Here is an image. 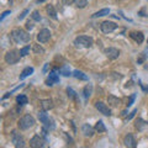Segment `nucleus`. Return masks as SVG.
I'll list each match as a JSON object with an SVG mask.
<instances>
[{
    "label": "nucleus",
    "mask_w": 148,
    "mask_h": 148,
    "mask_svg": "<svg viewBox=\"0 0 148 148\" xmlns=\"http://www.w3.org/2000/svg\"><path fill=\"white\" fill-rule=\"evenodd\" d=\"M10 38L14 43H26L31 40V36L21 29H14L10 34Z\"/></svg>",
    "instance_id": "obj_1"
},
{
    "label": "nucleus",
    "mask_w": 148,
    "mask_h": 148,
    "mask_svg": "<svg viewBox=\"0 0 148 148\" xmlns=\"http://www.w3.org/2000/svg\"><path fill=\"white\" fill-rule=\"evenodd\" d=\"M35 123H36V121H35V119L32 117L31 115H25V116H22L20 119L17 126H18V128H20V130L25 131V130H29L32 126H35Z\"/></svg>",
    "instance_id": "obj_2"
},
{
    "label": "nucleus",
    "mask_w": 148,
    "mask_h": 148,
    "mask_svg": "<svg viewBox=\"0 0 148 148\" xmlns=\"http://www.w3.org/2000/svg\"><path fill=\"white\" fill-rule=\"evenodd\" d=\"M92 43H94V41H92V38L89 36H79L74 40V45H75L77 47L90 48L92 46Z\"/></svg>",
    "instance_id": "obj_3"
},
{
    "label": "nucleus",
    "mask_w": 148,
    "mask_h": 148,
    "mask_svg": "<svg viewBox=\"0 0 148 148\" xmlns=\"http://www.w3.org/2000/svg\"><path fill=\"white\" fill-rule=\"evenodd\" d=\"M38 120L42 123H45V127L46 128H49V130H53L54 128V122H53V120L51 119L47 114H46V111L42 110V111H40L38 112Z\"/></svg>",
    "instance_id": "obj_4"
},
{
    "label": "nucleus",
    "mask_w": 148,
    "mask_h": 148,
    "mask_svg": "<svg viewBox=\"0 0 148 148\" xmlns=\"http://www.w3.org/2000/svg\"><path fill=\"white\" fill-rule=\"evenodd\" d=\"M20 58H21L20 51H16V49L9 51V52L5 54V62L8 64H15L20 61Z\"/></svg>",
    "instance_id": "obj_5"
},
{
    "label": "nucleus",
    "mask_w": 148,
    "mask_h": 148,
    "mask_svg": "<svg viewBox=\"0 0 148 148\" xmlns=\"http://www.w3.org/2000/svg\"><path fill=\"white\" fill-rule=\"evenodd\" d=\"M11 142L14 143V146L16 148H22V147L26 146L24 137H22L21 133H18V131H16V130L11 132Z\"/></svg>",
    "instance_id": "obj_6"
},
{
    "label": "nucleus",
    "mask_w": 148,
    "mask_h": 148,
    "mask_svg": "<svg viewBox=\"0 0 148 148\" xmlns=\"http://www.w3.org/2000/svg\"><path fill=\"white\" fill-rule=\"evenodd\" d=\"M46 143H47V141H46L45 136H40V135H36L34 136L30 140V146L34 147V148H41V147H45Z\"/></svg>",
    "instance_id": "obj_7"
},
{
    "label": "nucleus",
    "mask_w": 148,
    "mask_h": 148,
    "mask_svg": "<svg viewBox=\"0 0 148 148\" xmlns=\"http://www.w3.org/2000/svg\"><path fill=\"white\" fill-rule=\"evenodd\" d=\"M100 29L104 34H111L112 31H115L117 29V25L112 21H104L103 24L100 25Z\"/></svg>",
    "instance_id": "obj_8"
},
{
    "label": "nucleus",
    "mask_w": 148,
    "mask_h": 148,
    "mask_svg": "<svg viewBox=\"0 0 148 148\" xmlns=\"http://www.w3.org/2000/svg\"><path fill=\"white\" fill-rule=\"evenodd\" d=\"M95 108L96 110H99V112H101L105 116H111V110L106 104H104L103 101H96L95 103Z\"/></svg>",
    "instance_id": "obj_9"
},
{
    "label": "nucleus",
    "mask_w": 148,
    "mask_h": 148,
    "mask_svg": "<svg viewBox=\"0 0 148 148\" xmlns=\"http://www.w3.org/2000/svg\"><path fill=\"white\" fill-rule=\"evenodd\" d=\"M51 38V31L48 29H42L37 34V41L41 43H45Z\"/></svg>",
    "instance_id": "obj_10"
},
{
    "label": "nucleus",
    "mask_w": 148,
    "mask_h": 148,
    "mask_svg": "<svg viewBox=\"0 0 148 148\" xmlns=\"http://www.w3.org/2000/svg\"><path fill=\"white\" fill-rule=\"evenodd\" d=\"M105 56L109 59H116L120 56V51L117 48H115V47H109V48L105 49Z\"/></svg>",
    "instance_id": "obj_11"
},
{
    "label": "nucleus",
    "mask_w": 148,
    "mask_h": 148,
    "mask_svg": "<svg viewBox=\"0 0 148 148\" xmlns=\"http://www.w3.org/2000/svg\"><path fill=\"white\" fill-rule=\"evenodd\" d=\"M123 143H125V146L128 147V148H136V146H137L135 137H133V135H131V133H128V135L125 136Z\"/></svg>",
    "instance_id": "obj_12"
},
{
    "label": "nucleus",
    "mask_w": 148,
    "mask_h": 148,
    "mask_svg": "<svg viewBox=\"0 0 148 148\" xmlns=\"http://www.w3.org/2000/svg\"><path fill=\"white\" fill-rule=\"evenodd\" d=\"M58 82H59V77L57 75V74H56V72H51L48 79L46 80V84L49 85V86H52V85H54V84H57Z\"/></svg>",
    "instance_id": "obj_13"
},
{
    "label": "nucleus",
    "mask_w": 148,
    "mask_h": 148,
    "mask_svg": "<svg viewBox=\"0 0 148 148\" xmlns=\"http://www.w3.org/2000/svg\"><path fill=\"white\" fill-rule=\"evenodd\" d=\"M82 131H83V133H84V136L91 137L92 135H94V132L96 131V130L92 128L89 123H84V125H83V127H82Z\"/></svg>",
    "instance_id": "obj_14"
},
{
    "label": "nucleus",
    "mask_w": 148,
    "mask_h": 148,
    "mask_svg": "<svg viewBox=\"0 0 148 148\" xmlns=\"http://www.w3.org/2000/svg\"><path fill=\"white\" fill-rule=\"evenodd\" d=\"M108 103H109L110 106H112V108H117V106L121 104V99H119L114 95H109L108 96Z\"/></svg>",
    "instance_id": "obj_15"
},
{
    "label": "nucleus",
    "mask_w": 148,
    "mask_h": 148,
    "mask_svg": "<svg viewBox=\"0 0 148 148\" xmlns=\"http://www.w3.org/2000/svg\"><path fill=\"white\" fill-rule=\"evenodd\" d=\"M130 36H131L137 43H142L143 40H145V37H143L142 32H131V34H130Z\"/></svg>",
    "instance_id": "obj_16"
},
{
    "label": "nucleus",
    "mask_w": 148,
    "mask_h": 148,
    "mask_svg": "<svg viewBox=\"0 0 148 148\" xmlns=\"http://www.w3.org/2000/svg\"><path fill=\"white\" fill-rule=\"evenodd\" d=\"M135 126H136V128L138 130V131H143V130H145L146 127H148V122L143 121L142 119H137V120H136Z\"/></svg>",
    "instance_id": "obj_17"
},
{
    "label": "nucleus",
    "mask_w": 148,
    "mask_h": 148,
    "mask_svg": "<svg viewBox=\"0 0 148 148\" xmlns=\"http://www.w3.org/2000/svg\"><path fill=\"white\" fill-rule=\"evenodd\" d=\"M41 108H42V110H45V111L52 109V108H53V101L49 100V99L42 100V101H41Z\"/></svg>",
    "instance_id": "obj_18"
},
{
    "label": "nucleus",
    "mask_w": 148,
    "mask_h": 148,
    "mask_svg": "<svg viewBox=\"0 0 148 148\" xmlns=\"http://www.w3.org/2000/svg\"><path fill=\"white\" fill-rule=\"evenodd\" d=\"M32 73H34V68H32V67H27V68H25L24 71L21 72V74H20V80L25 79V78H27L29 75H31Z\"/></svg>",
    "instance_id": "obj_19"
},
{
    "label": "nucleus",
    "mask_w": 148,
    "mask_h": 148,
    "mask_svg": "<svg viewBox=\"0 0 148 148\" xmlns=\"http://www.w3.org/2000/svg\"><path fill=\"white\" fill-rule=\"evenodd\" d=\"M46 10H47V14L53 18V20H57V12H56V9L53 5H47Z\"/></svg>",
    "instance_id": "obj_20"
},
{
    "label": "nucleus",
    "mask_w": 148,
    "mask_h": 148,
    "mask_svg": "<svg viewBox=\"0 0 148 148\" xmlns=\"http://www.w3.org/2000/svg\"><path fill=\"white\" fill-rule=\"evenodd\" d=\"M109 14H110V10H109V9H103V10H100V11H98V12L92 14L91 17H92V18H96V17L106 16V15H109Z\"/></svg>",
    "instance_id": "obj_21"
},
{
    "label": "nucleus",
    "mask_w": 148,
    "mask_h": 148,
    "mask_svg": "<svg viewBox=\"0 0 148 148\" xmlns=\"http://www.w3.org/2000/svg\"><path fill=\"white\" fill-rule=\"evenodd\" d=\"M73 75H74V78H77V79H79V80H88V77L80 71H74Z\"/></svg>",
    "instance_id": "obj_22"
},
{
    "label": "nucleus",
    "mask_w": 148,
    "mask_h": 148,
    "mask_svg": "<svg viewBox=\"0 0 148 148\" xmlns=\"http://www.w3.org/2000/svg\"><path fill=\"white\" fill-rule=\"evenodd\" d=\"M73 4L75 5V8L78 9H84L88 5V0H74Z\"/></svg>",
    "instance_id": "obj_23"
},
{
    "label": "nucleus",
    "mask_w": 148,
    "mask_h": 148,
    "mask_svg": "<svg viewBox=\"0 0 148 148\" xmlns=\"http://www.w3.org/2000/svg\"><path fill=\"white\" fill-rule=\"evenodd\" d=\"M91 92H92V86H91V84H88V85L84 88V90H83L84 98H85V99H89L90 95H91Z\"/></svg>",
    "instance_id": "obj_24"
},
{
    "label": "nucleus",
    "mask_w": 148,
    "mask_h": 148,
    "mask_svg": "<svg viewBox=\"0 0 148 148\" xmlns=\"http://www.w3.org/2000/svg\"><path fill=\"white\" fill-rule=\"evenodd\" d=\"M32 51H34L36 54H45V49H43V47H42L41 45H38V43H36V45L32 46Z\"/></svg>",
    "instance_id": "obj_25"
},
{
    "label": "nucleus",
    "mask_w": 148,
    "mask_h": 148,
    "mask_svg": "<svg viewBox=\"0 0 148 148\" xmlns=\"http://www.w3.org/2000/svg\"><path fill=\"white\" fill-rule=\"evenodd\" d=\"M95 130H96V131H98L99 133H104V132H106V127H105V125H104L103 121H98V122H96V125H95Z\"/></svg>",
    "instance_id": "obj_26"
},
{
    "label": "nucleus",
    "mask_w": 148,
    "mask_h": 148,
    "mask_svg": "<svg viewBox=\"0 0 148 148\" xmlns=\"http://www.w3.org/2000/svg\"><path fill=\"white\" fill-rule=\"evenodd\" d=\"M59 73H61L62 75H64V77H69V75H72L71 69H69V67H68V66H63L62 68H59Z\"/></svg>",
    "instance_id": "obj_27"
},
{
    "label": "nucleus",
    "mask_w": 148,
    "mask_h": 148,
    "mask_svg": "<svg viewBox=\"0 0 148 148\" xmlns=\"http://www.w3.org/2000/svg\"><path fill=\"white\" fill-rule=\"evenodd\" d=\"M16 101L20 105H26L27 103H29V100H27V98H26L25 95H18L17 98H16Z\"/></svg>",
    "instance_id": "obj_28"
},
{
    "label": "nucleus",
    "mask_w": 148,
    "mask_h": 148,
    "mask_svg": "<svg viewBox=\"0 0 148 148\" xmlns=\"http://www.w3.org/2000/svg\"><path fill=\"white\" fill-rule=\"evenodd\" d=\"M30 53V46H25V47H22L20 49V54H21V57H26L27 54Z\"/></svg>",
    "instance_id": "obj_29"
},
{
    "label": "nucleus",
    "mask_w": 148,
    "mask_h": 148,
    "mask_svg": "<svg viewBox=\"0 0 148 148\" xmlns=\"http://www.w3.org/2000/svg\"><path fill=\"white\" fill-rule=\"evenodd\" d=\"M31 17H32V20H35V21H41V15H40V12L37 10H35L34 12H32Z\"/></svg>",
    "instance_id": "obj_30"
},
{
    "label": "nucleus",
    "mask_w": 148,
    "mask_h": 148,
    "mask_svg": "<svg viewBox=\"0 0 148 148\" xmlns=\"http://www.w3.org/2000/svg\"><path fill=\"white\" fill-rule=\"evenodd\" d=\"M67 92H68V96H69L71 99H75V98H77V92L74 91L72 88H68V89H67Z\"/></svg>",
    "instance_id": "obj_31"
},
{
    "label": "nucleus",
    "mask_w": 148,
    "mask_h": 148,
    "mask_svg": "<svg viewBox=\"0 0 148 148\" xmlns=\"http://www.w3.org/2000/svg\"><path fill=\"white\" fill-rule=\"evenodd\" d=\"M29 11H30L29 9H25V10L22 11V12L20 14V15H18V17H17V18H18V20H22V18H25V16L27 15V14H29Z\"/></svg>",
    "instance_id": "obj_32"
},
{
    "label": "nucleus",
    "mask_w": 148,
    "mask_h": 148,
    "mask_svg": "<svg viewBox=\"0 0 148 148\" xmlns=\"http://www.w3.org/2000/svg\"><path fill=\"white\" fill-rule=\"evenodd\" d=\"M10 14H11V11L10 10H8V11H5V12H3V15H1V17H0V21H3L4 20V18H5L8 15H10Z\"/></svg>",
    "instance_id": "obj_33"
},
{
    "label": "nucleus",
    "mask_w": 148,
    "mask_h": 148,
    "mask_svg": "<svg viewBox=\"0 0 148 148\" xmlns=\"http://www.w3.org/2000/svg\"><path fill=\"white\" fill-rule=\"evenodd\" d=\"M26 29L27 30H32V29H34V24H32V21H27L26 22Z\"/></svg>",
    "instance_id": "obj_34"
},
{
    "label": "nucleus",
    "mask_w": 148,
    "mask_h": 148,
    "mask_svg": "<svg viewBox=\"0 0 148 148\" xmlns=\"http://www.w3.org/2000/svg\"><path fill=\"white\" fill-rule=\"evenodd\" d=\"M135 98H136V95H135V94H133V95H131V98H130V101H128L127 106H131V105L133 104V101H135Z\"/></svg>",
    "instance_id": "obj_35"
},
{
    "label": "nucleus",
    "mask_w": 148,
    "mask_h": 148,
    "mask_svg": "<svg viewBox=\"0 0 148 148\" xmlns=\"http://www.w3.org/2000/svg\"><path fill=\"white\" fill-rule=\"evenodd\" d=\"M145 58H146V56H145V54H143V53H142V54L140 56V58H138V59H137V62H138V63H140V64H141V63H143V61H145Z\"/></svg>",
    "instance_id": "obj_36"
},
{
    "label": "nucleus",
    "mask_w": 148,
    "mask_h": 148,
    "mask_svg": "<svg viewBox=\"0 0 148 148\" xmlns=\"http://www.w3.org/2000/svg\"><path fill=\"white\" fill-rule=\"evenodd\" d=\"M74 0H63V5H71Z\"/></svg>",
    "instance_id": "obj_37"
},
{
    "label": "nucleus",
    "mask_w": 148,
    "mask_h": 148,
    "mask_svg": "<svg viewBox=\"0 0 148 148\" xmlns=\"http://www.w3.org/2000/svg\"><path fill=\"white\" fill-rule=\"evenodd\" d=\"M136 112H137V110H133L132 112L130 114V116H127V120H131V119H132L133 116H135V114H136Z\"/></svg>",
    "instance_id": "obj_38"
},
{
    "label": "nucleus",
    "mask_w": 148,
    "mask_h": 148,
    "mask_svg": "<svg viewBox=\"0 0 148 148\" xmlns=\"http://www.w3.org/2000/svg\"><path fill=\"white\" fill-rule=\"evenodd\" d=\"M47 68H48V64H46V66H45V68H43V72H46V71H47Z\"/></svg>",
    "instance_id": "obj_39"
},
{
    "label": "nucleus",
    "mask_w": 148,
    "mask_h": 148,
    "mask_svg": "<svg viewBox=\"0 0 148 148\" xmlns=\"http://www.w3.org/2000/svg\"><path fill=\"white\" fill-rule=\"evenodd\" d=\"M36 1H37V4H40V3H43L45 0H36Z\"/></svg>",
    "instance_id": "obj_40"
},
{
    "label": "nucleus",
    "mask_w": 148,
    "mask_h": 148,
    "mask_svg": "<svg viewBox=\"0 0 148 148\" xmlns=\"http://www.w3.org/2000/svg\"><path fill=\"white\" fill-rule=\"evenodd\" d=\"M147 53H148V48H147Z\"/></svg>",
    "instance_id": "obj_41"
}]
</instances>
